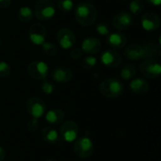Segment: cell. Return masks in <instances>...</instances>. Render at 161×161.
<instances>
[{
	"label": "cell",
	"mask_w": 161,
	"mask_h": 161,
	"mask_svg": "<svg viewBox=\"0 0 161 161\" xmlns=\"http://www.w3.org/2000/svg\"><path fill=\"white\" fill-rule=\"evenodd\" d=\"M75 18L82 26H92L97 20V9L94 5L88 2L79 3L75 8Z\"/></svg>",
	"instance_id": "obj_1"
},
{
	"label": "cell",
	"mask_w": 161,
	"mask_h": 161,
	"mask_svg": "<svg viewBox=\"0 0 161 161\" xmlns=\"http://www.w3.org/2000/svg\"><path fill=\"white\" fill-rule=\"evenodd\" d=\"M123 83L114 77L106 78L99 85V92L106 98L116 99L124 93Z\"/></svg>",
	"instance_id": "obj_2"
},
{
	"label": "cell",
	"mask_w": 161,
	"mask_h": 161,
	"mask_svg": "<svg viewBox=\"0 0 161 161\" xmlns=\"http://www.w3.org/2000/svg\"><path fill=\"white\" fill-rule=\"evenodd\" d=\"M34 15L41 21H47L54 17L56 6L52 0H38L34 7Z\"/></svg>",
	"instance_id": "obj_3"
},
{
	"label": "cell",
	"mask_w": 161,
	"mask_h": 161,
	"mask_svg": "<svg viewBox=\"0 0 161 161\" xmlns=\"http://www.w3.org/2000/svg\"><path fill=\"white\" fill-rule=\"evenodd\" d=\"M94 151V144L88 137L77 138L74 143V152L80 158H88L92 157Z\"/></svg>",
	"instance_id": "obj_4"
},
{
	"label": "cell",
	"mask_w": 161,
	"mask_h": 161,
	"mask_svg": "<svg viewBox=\"0 0 161 161\" xmlns=\"http://www.w3.org/2000/svg\"><path fill=\"white\" fill-rule=\"evenodd\" d=\"M79 126L75 121L64 122L59 128V138L66 142H73L78 138Z\"/></svg>",
	"instance_id": "obj_5"
},
{
	"label": "cell",
	"mask_w": 161,
	"mask_h": 161,
	"mask_svg": "<svg viewBox=\"0 0 161 161\" xmlns=\"http://www.w3.org/2000/svg\"><path fill=\"white\" fill-rule=\"evenodd\" d=\"M25 109L32 118L39 120L46 111V104L40 97H30L25 103Z\"/></svg>",
	"instance_id": "obj_6"
},
{
	"label": "cell",
	"mask_w": 161,
	"mask_h": 161,
	"mask_svg": "<svg viewBox=\"0 0 161 161\" xmlns=\"http://www.w3.org/2000/svg\"><path fill=\"white\" fill-rule=\"evenodd\" d=\"M27 74L35 80H43L49 74V67L43 61L34 60L28 64Z\"/></svg>",
	"instance_id": "obj_7"
},
{
	"label": "cell",
	"mask_w": 161,
	"mask_h": 161,
	"mask_svg": "<svg viewBox=\"0 0 161 161\" xmlns=\"http://www.w3.org/2000/svg\"><path fill=\"white\" fill-rule=\"evenodd\" d=\"M140 72L145 78L157 79L161 74V65L157 60L147 59L141 63Z\"/></svg>",
	"instance_id": "obj_8"
},
{
	"label": "cell",
	"mask_w": 161,
	"mask_h": 161,
	"mask_svg": "<svg viewBox=\"0 0 161 161\" xmlns=\"http://www.w3.org/2000/svg\"><path fill=\"white\" fill-rule=\"evenodd\" d=\"M46 28L41 23H34L28 28V38L35 45H42L46 39Z\"/></svg>",
	"instance_id": "obj_9"
},
{
	"label": "cell",
	"mask_w": 161,
	"mask_h": 161,
	"mask_svg": "<svg viewBox=\"0 0 161 161\" xmlns=\"http://www.w3.org/2000/svg\"><path fill=\"white\" fill-rule=\"evenodd\" d=\"M57 42L61 48L70 49L75 45L76 38L72 29L62 27L57 32Z\"/></svg>",
	"instance_id": "obj_10"
},
{
	"label": "cell",
	"mask_w": 161,
	"mask_h": 161,
	"mask_svg": "<svg viewBox=\"0 0 161 161\" xmlns=\"http://www.w3.org/2000/svg\"><path fill=\"white\" fill-rule=\"evenodd\" d=\"M112 25L119 31L126 30L133 25V16L127 11L118 12L112 19Z\"/></svg>",
	"instance_id": "obj_11"
},
{
	"label": "cell",
	"mask_w": 161,
	"mask_h": 161,
	"mask_svg": "<svg viewBox=\"0 0 161 161\" xmlns=\"http://www.w3.org/2000/svg\"><path fill=\"white\" fill-rule=\"evenodd\" d=\"M101 61L102 63L108 68H117L122 64V56L116 50L109 49L105 51L101 55Z\"/></svg>",
	"instance_id": "obj_12"
},
{
	"label": "cell",
	"mask_w": 161,
	"mask_h": 161,
	"mask_svg": "<svg viewBox=\"0 0 161 161\" xmlns=\"http://www.w3.org/2000/svg\"><path fill=\"white\" fill-rule=\"evenodd\" d=\"M142 25L146 31H155L160 25V18L155 12H146L142 15Z\"/></svg>",
	"instance_id": "obj_13"
},
{
	"label": "cell",
	"mask_w": 161,
	"mask_h": 161,
	"mask_svg": "<svg viewBox=\"0 0 161 161\" xmlns=\"http://www.w3.org/2000/svg\"><path fill=\"white\" fill-rule=\"evenodd\" d=\"M52 79L59 84L68 83L73 78V72L70 68L65 66L56 67L51 73Z\"/></svg>",
	"instance_id": "obj_14"
},
{
	"label": "cell",
	"mask_w": 161,
	"mask_h": 161,
	"mask_svg": "<svg viewBox=\"0 0 161 161\" xmlns=\"http://www.w3.org/2000/svg\"><path fill=\"white\" fill-rule=\"evenodd\" d=\"M102 48L101 41L95 37H88L83 40L81 43V49L83 53L88 55H94L97 54Z\"/></svg>",
	"instance_id": "obj_15"
},
{
	"label": "cell",
	"mask_w": 161,
	"mask_h": 161,
	"mask_svg": "<svg viewBox=\"0 0 161 161\" xmlns=\"http://www.w3.org/2000/svg\"><path fill=\"white\" fill-rule=\"evenodd\" d=\"M125 55L128 59L137 61L139 59L143 58L146 56V50L143 46H142L140 44L132 43V44L125 46Z\"/></svg>",
	"instance_id": "obj_16"
},
{
	"label": "cell",
	"mask_w": 161,
	"mask_h": 161,
	"mask_svg": "<svg viewBox=\"0 0 161 161\" xmlns=\"http://www.w3.org/2000/svg\"><path fill=\"white\" fill-rule=\"evenodd\" d=\"M108 36V43L110 47L114 49H123L126 46L127 38L123 32L116 31L109 33Z\"/></svg>",
	"instance_id": "obj_17"
},
{
	"label": "cell",
	"mask_w": 161,
	"mask_h": 161,
	"mask_svg": "<svg viewBox=\"0 0 161 161\" xmlns=\"http://www.w3.org/2000/svg\"><path fill=\"white\" fill-rule=\"evenodd\" d=\"M65 118V113L60 108H51L46 110L44 113V119L50 125H57L63 122Z\"/></svg>",
	"instance_id": "obj_18"
},
{
	"label": "cell",
	"mask_w": 161,
	"mask_h": 161,
	"mask_svg": "<svg viewBox=\"0 0 161 161\" xmlns=\"http://www.w3.org/2000/svg\"><path fill=\"white\" fill-rule=\"evenodd\" d=\"M129 88L133 93H135L137 95H142V94H145L148 92L150 86L146 79L135 78L130 82Z\"/></svg>",
	"instance_id": "obj_19"
},
{
	"label": "cell",
	"mask_w": 161,
	"mask_h": 161,
	"mask_svg": "<svg viewBox=\"0 0 161 161\" xmlns=\"http://www.w3.org/2000/svg\"><path fill=\"white\" fill-rule=\"evenodd\" d=\"M41 137L43 142L49 144H55L59 140V135L57 129L52 127L51 125L44 126L41 131Z\"/></svg>",
	"instance_id": "obj_20"
},
{
	"label": "cell",
	"mask_w": 161,
	"mask_h": 161,
	"mask_svg": "<svg viewBox=\"0 0 161 161\" xmlns=\"http://www.w3.org/2000/svg\"><path fill=\"white\" fill-rule=\"evenodd\" d=\"M34 12L31 8L27 6L21 7L17 11V18L22 23H28L33 19Z\"/></svg>",
	"instance_id": "obj_21"
},
{
	"label": "cell",
	"mask_w": 161,
	"mask_h": 161,
	"mask_svg": "<svg viewBox=\"0 0 161 161\" xmlns=\"http://www.w3.org/2000/svg\"><path fill=\"white\" fill-rule=\"evenodd\" d=\"M136 74H137L136 66L133 64H126L121 70L120 75H121L122 79H124V80H130L136 75Z\"/></svg>",
	"instance_id": "obj_22"
},
{
	"label": "cell",
	"mask_w": 161,
	"mask_h": 161,
	"mask_svg": "<svg viewBox=\"0 0 161 161\" xmlns=\"http://www.w3.org/2000/svg\"><path fill=\"white\" fill-rule=\"evenodd\" d=\"M42 48L43 53L48 57H55L58 53V48L56 44L51 42H44L42 44Z\"/></svg>",
	"instance_id": "obj_23"
},
{
	"label": "cell",
	"mask_w": 161,
	"mask_h": 161,
	"mask_svg": "<svg viewBox=\"0 0 161 161\" xmlns=\"http://www.w3.org/2000/svg\"><path fill=\"white\" fill-rule=\"evenodd\" d=\"M144 8V5L142 0H131L129 3V9L134 15H141Z\"/></svg>",
	"instance_id": "obj_24"
},
{
	"label": "cell",
	"mask_w": 161,
	"mask_h": 161,
	"mask_svg": "<svg viewBox=\"0 0 161 161\" xmlns=\"http://www.w3.org/2000/svg\"><path fill=\"white\" fill-rule=\"evenodd\" d=\"M97 64V58L92 55H89L81 60V66L85 70H92Z\"/></svg>",
	"instance_id": "obj_25"
},
{
	"label": "cell",
	"mask_w": 161,
	"mask_h": 161,
	"mask_svg": "<svg viewBox=\"0 0 161 161\" xmlns=\"http://www.w3.org/2000/svg\"><path fill=\"white\" fill-rule=\"evenodd\" d=\"M57 8L63 12H68L74 8V2L72 0H58Z\"/></svg>",
	"instance_id": "obj_26"
},
{
	"label": "cell",
	"mask_w": 161,
	"mask_h": 161,
	"mask_svg": "<svg viewBox=\"0 0 161 161\" xmlns=\"http://www.w3.org/2000/svg\"><path fill=\"white\" fill-rule=\"evenodd\" d=\"M95 29H96V32L98 33V35H100V36H108L110 33L109 26L106 22L98 23Z\"/></svg>",
	"instance_id": "obj_27"
},
{
	"label": "cell",
	"mask_w": 161,
	"mask_h": 161,
	"mask_svg": "<svg viewBox=\"0 0 161 161\" xmlns=\"http://www.w3.org/2000/svg\"><path fill=\"white\" fill-rule=\"evenodd\" d=\"M41 89L45 94H52L55 91V85L53 84V82L43 79L42 83L41 84Z\"/></svg>",
	"instance_id": "obj_28"
},
{
	"label": "cell",
	"mask_w": 161,
	"mask_h": 161,
	"mask_svg": "<svg viewBox=\"0 0 161 161\" xmlns=\"http://www.w3.org/2000/svg\"><path fill=\"white\" fill-rule=\"evenodd\" d=\"M11 74V67L6 61H0V77H8Z\"/></svg>",
	"instance_id": "obj_29"
},
{
	"label": "cell",
	"mask_w": 161,
	"mask_h": 161,
	"mask_svg": "<svg viewBox=\"0 0 161 161\" xmlns=\"http://www.w3.org/2000/svg\"><path fill=\"white\" fill-rule=\"evenodd\" d=\"M82 55H83V51L81 48H74L70 52V57L75 60L79 59L82 57Z\"/></svg>",
	"instance_id": "obj_30"
},
{
	"label": "cell",
	"mask_w": 161,
	"mask_h": 161,
	"mask_svg": "<svg viewBox=\"0 0 161 161\" xmlns=\"http://www.w3.org/2000/svg\"><path fill=\"white\" fill-rule=\"evenodd\" d=\"M39 127V122H38V119H34L32 118L28 124H27V129L30 131V132H35Z\"/></svg>",
	"instance_id": "obj_31"
},
{
	"label": "cell",
	"mask_w": 161,
	"mask_h": 161,
	"mask_svg": "<svg viewBox=\"0 0 161 161\" xmlns=\"http://www.w3.org/2000/svg\"><path fill=\"white\" fill-rule=\"evenodd\" d=\"M11 5V0H0V8L5 9L8 8Z\"/></svg>",
	"instance_id": "obj_32"
},
{
	"label": "cell",
	"mask_w": 161,
	"mask_h": 161,
	"mask_svg": "<svg viewBox=\"0 0 161 161\" xmlns=\"http://www.w3.org/2000/svg\"><path fill=\"white\" fill-rule=\"evenodd\" d=\"M148 4L152 5V6H156V7H158L160 5L161 0H145Z\"/></svg>",
	"instance_id": "obj_33"
},
{
	"label": "cell",
	"mask_w": 161,
	"mask_h": 161,
	"mask_svg": "<svg viewBox=\"0 0 161 161\" xmlns=\"http://www.w3.org/2000/svg\"><path fill=\"white\" fill-rule=\"evenodd\" d=\"M6 158V152L4 148L0 145V161H4Z\"/></svg>",
	"instance_id": "obj_34"
},
{
	"label": "cell",
	"mask_w": 161,
	"mask_h": 161,
	"mask_svg": "<svg viewBox=\"0 0 161 161\" xmlns=\"http://www.w3.org/2000/svg\"><path fill=\"white\" fill-rule=\"evenodd\" d=\"M44 161H58V159H56V158H47Z\"/></svg>",
	"instance_id": "obj_35"
},
{
	"label": "cell",
	"mask_w": 161,
	"mask_h": 161,
	"mask_svg": "<svg viewBox=\"0 0 161 161\" xmlns=\"http://www.w3.org/2000/svg\"><path fill=\"white\" fill-rule=\"evenodd\" d=\"M0 46H1V39H0Z\"/></svg>",
	"instance_id": "obj_36"
}]
</instances>
